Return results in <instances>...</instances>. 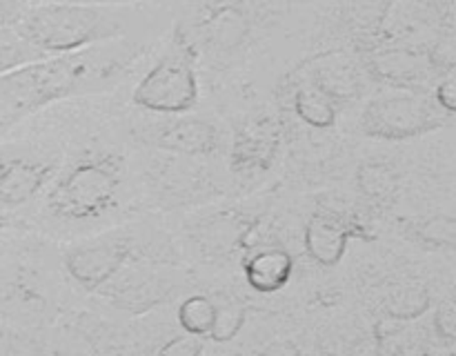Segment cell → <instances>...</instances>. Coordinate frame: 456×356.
Returning <instances> with one entry per match:
<instances>
[{"instance_id":"2","label":"cell","mask_w":456,"mask_h":356,"mask_svg":"<svg viewBox=\"0 0 456 356\" xmlns=\"http://www.w3.org/2000/svg\"><path fill=\"white\" fill-rule=\"evenodd\" d=\"M163 36L165 31L159 36L111 40L0 74V138L29 116L58 102L125 89L147 65Z\"/></svg>"},{"instance_id":"7","label":"cell","mask_w":456,"mask_h":356,"mask_svg":"<svg viewBox=\"0 0 456 356\" xmlns=\"http://www.w3.org/2000/svg\"><path fill=\"white\" fill-rule=\"evenodd\" d=\"M454 127V114L445 111L432 93L408 89H374L343 123V132L356 141L412 142Z\"/></svg>"},{"instance_id":"4","label":"cell","mask_w":456,"mask_h":356,"mask_svg":"<svg viewBox=\"0 0 456 356\" xmlns=\"http://www.w3.org/2000/svg\"><path fill=\"white\" fill-rule=\"evenodd\" d=\"M89 98L40 109L0 138V234L12 231L53 181Z\"/></svg>"},{"instance_id":"8","label":"cell","mask_w":456,"mask_h":356,"mask_svg":"<svg viewBox=\"0 0 456 356\" xmlns=\"http://www.w3.org/2000/svg\"><path fill=\"white\" fill-rule=\"evenodd\" d=\"M125 127H127L129 141L141 150L225 163L230 127H227V120L208 102L200 109L172 116L145 114L127 105Z\"/></svg>"},{"instance_id":"5","label":"cell","mask_w":456,"mask_h":356,"mask_svg":"<svg viewBox=\"0 0 456 356\" xmlns=\"http://www.w3.org/2000/svg\"><path fill=\"white\" fill-rule=\"evenodd\" d=\"M230 127L225 169L239 196L276 185L294 123L270 96H258L223 114Z\"/></svg>"},{"instance_id":"6","label":"cell","mask_w":456,"mask_h":356,"mask_svg":"<svg viewBox=\"0 0 456 356\" xmlns=\"http://www.w3.org/2000/svg\"><path fill=\"white\" fill-rule=\"evenodd\" d=\"M125 101L145 114H187L205 105V85L190 44L169 22L147 65L125 87Z\"/></svg>"},{"instance_id":"3","label":"cell","mask_w":456,"mask_h":356,"mask_svg":"<svg viewBox=\"0 0 456 356\" xmlns=\"http://www.w3.org/2000/svg\"><path fill=\"white\" fill-rule=\"evenodd\" d=\"M289 191L279 185L214 200L178 214H165L187 265L203 279H230L240 256L265 236L281 230Z\"/></svg>"},{"instance_id":"9","label":"cell","mask_w":456,"mask_h":356,"mask_svg":"<svg viewBox=\"0 0 456 356\" xmlns=\"http://www.w3.org/2000/svg\"><path fill=\"white\" fill-rule=\"evenodd\" d=\"M169 314L178 332L208 343L216 319V296L209 287H194L169 305Z\"/></svg>"},{"instance_id":"10","label":"cell","mask_w":456,"mask_h":356,"mask_svg":"<svg viewBox=\"0 0 456 356\" xmlns=\"http://www.w3.org/2000/svg\"><path fill=\"white\" fill-rule=\"evenodd\" d=\"M27 3H47V0H27ZM67 3H102V4H142L156 0H67Z\"/></svg>"},{"instance_id":"1","label":"cell","mask_w":456,"mask_h":356,"mask_svg":"<svg viewBox=\"0 0 456 356\" xmlns=\"http://www.w3.org/2000/svg\"><path fill=\"white\" fill-rule=\"evenodd\" d=\"M125 89L89 98L61 169L7 234L58 245L150 214L138 150L125 127Z\"/></svg>"}]
</instances>
